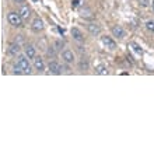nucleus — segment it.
Here are the masks:
<instances>
[{
  "label": "nucleus",
  "mask_w": 154,
  "mask_h": 154,
  "mask_svg": "<svg viewBox=\"0 0 154 154\" xmlns=\"http://www.w3.org/2000/svg\"><path fill=\"white\" fill-rule=\"evenodd\" d=\"M146 28L150 31V32H154V21H147L146 23Z\"/></svg>",
  "instance_id": "obj_18"
},
{
  "label": "nucleus",
  "mask_w": 154,
  "mask_h": 154,
  "mask_svg": "<svg viewBox=\"0 0 154 154\" xmlns=\"http://www.w3.org/2000/svg\"><path fill=\"white\" fill-rule=\"evenodd\" d=\"M34 66H35V69L39 72V73H42L45 70V63H44V59H41V57H34Z\"/></svg>",
  "instance_id": "obj_7"
},
{
  "label": "nucleus",
  "mask_w": 154,
  "mask_h": 154,
  "mask_svg": "<svg viewBox=\"0 0 154 154\" xmlns=\"http://www.w3.org/2000/svg\"><path fill=\"white\" fill-rule=\"evenodd\" d=\"M13 73L14 74H23L24 73V70H23V67H21L18 63H17V65H14V67H13Z\"/></svg>",
  "instance_id": "obj_16"
},
{
  "label": "nucleus",
  "mask_w": 154,
  "mask_h": 154,
  "mask_svg": "<svg viewBox=\"0 0 154 154\" xmlns=\"http://www.w3.org/2000/svg\"><path fill=\"white\" fill-rule=\"evenodd\" d=\"M7 20L8 23L13 25V27H17V28H20V27H23V17H21V14L18 13H8V16H7Z\"/></svg>",
  "instance_id": "obj_1"
},
{
  "label": "nucleus",
  "mask_w": 154,
  "mask_h": 154,
  "mask_svg": "<svg viewBox=\"0 0 154 154\" xmlns=\"http://www.w3.org/2000/svg\"><path fill=\"white\" fill-rule=\"evenodd\" d=\"M111 31H112V34H114V37L119 38V39H122V38H125V29L122 28L121 25H114Z\"/></svg>",
  "instance_id": "obj_4"
},
{
  "label": "nucleus",
  "mask_w": 154,
  "mask_h": 154,
  "mask_svg": "<svg viewBox=\"0 0 154 154\" xmlns=\"http://www.w3.org/2000/svg\"><path fill=\"white\" fill-rule=\"evenodd\" d=\"M87 29H88L90 34H93V35H98V34L101 32V28H100V25H97V24H88L87 25Z\"/></svg>",
  "instance_id": "obj_12"
},
{
  "label": "nucleus",
  "mask_w": 154,
  "mask_h": 154,
  "mask_svg": "<svg viewBox=\"0 0 154 154\" xmlns=\"http://www.w3.org/2000/svg\"><path fill=\"white\" fill-rule=\"evenodd\" d=\"M20 52V45L17 44H11L10 45V48H8V53H10V55H13V56H16L17 53Z\"/></svg>",
  "instance_id": "obj_14"
},
{
  "label": "nucleus",
  "mask_w": 154,
  "mask_h": 154,
  "mask_svg": "<svg viewBox=\"0 0 154 154\" xmlns=\"http://www.w3.org/2000/svg\"><path fill=\"white\" fill-rule=\"evenodd\" d=\"M132 46H133V49H134V51H136V52H137V53H142V52H143V51H142V48H140L139 45H136V44H132Z\"/></svg>",
  "instance_id": "obj_20"
},
{
  "label": "nucleus",
  "mask_w": 154,
  "mask_h": 154,
  "mask_svg": "<svg viewBox=\"0 0 154 154\" xmlns=\"http://www.w3.org/2000/svg\"><path fill=\"white\" fill-rule=\"evenodd\" d=\"M17 63L23 67V70H24V74H29L32 70H31V65H29L28 62V57L25 56H18V60H17Z\"/></svg>",
  "instance_id": "obj_2"
},
{
  "label": "nucleus",
  "mask_w": 154,
  "mask_h": 154,
  "mask_svg": "<svg viewBox=\"0 0 154 154\" xmlns=\"http://www.w3.org/2000/svg\"><path fill=\"white\" fill-rule=\"evenodd\" d=\"M46 55H48V56H55V55H56V48H55V46H49V48L46 49Z\"/></svg>",
  "instance_id": "obj_17"
},
{
  "label": "nucleus",
  "mask_w": 154,
  "mask_h": 154,
  "mask_svg": "<svg viewBox=\"0 0 154 154\" xmlns=\"http://www.w3.org/2000/svg\"><path fill=\"white\" fill-rule=\"evenodd\" d=\"M20 14L23 17V20H28L29 17H31V10L28 8V6H21Z\"/></svg>",
  "instance_id": "obj_11"
},
{
  "label": "nucleus",
  "mask_w": 154,
  "mask_h": 154,
  "mask_svg": "<svg viewBox=\"0 0 154 154\" xmlns=\"http://www.w3.org/2000/svg\"><path fill=\"white\" fill-rule=\"evenodd\" d=\"M63 46H65V44H63L60 39H57L56 42H55V48H56V49H62Z\"/></svg>",
  "instance_id": "obj_19"
},
{
  "label": "nucleus",
  "mask_w": 154,
  "mask_h": 154,
  "mask_svg": "<svg viewBox=\"0 0 154 154\" xmlns=\"http://www.w3.org/2000/svg\"><path fill=\"white\" fill-rule=\"evenodd\" d=\"M101 41H102V44L105 45V48H108L109 49V51H114L115 48H116V42H115L114 39H112V38L111 37H102L101 38Z\"/></svg>",
  "instance_id": "obj_3"
},
{
  "label": "nucleus",
  "mask_w": 154,
  "mask_h": 154,
  "mask_svg": "<svg viewBox=\"0 0 154 154\" xmlns=\"http://www.w3.org/2000/svg\"><path fill=\"white\" fill-rule=\"evenodd\" d=\"M49 72L52 74H60L62 73V66L57 62H51L49 63Z\"/></svg>",
  "instance_id": "obj_6"
},
{
  "label": "nucleus",
  "mask_w": 154,
  "mask_h": 154,
  "mask_svg": "<svg viewBox=\"0 0 154 154\" xmlns=\"http://www.w3.org/2000/svg\"><path fill=\"white\" fill-rule=\"evenodd\" d=\"M62 57H63V60H65L66 63H73L74 62V55L72 51H69V49H65V51H63Z\"/></svg>",
  "instance_id": "obj_5"
},
{
  "label": "nucleus",
  "mask_w": 154,
  "mask_h": 154,
  "mask_svg": "<svg viewBox=\"0 0 154 154\" xmlns=\"http://www.w3.org/2000/svg\"><path fill=\"white\" fill-rule=\"evenodd\" d=\"M139 4L143 6V7H146L147 4H149V0H139Z\"/></svg>",
  "instance_id": "obj_21"
},
{
  "label": "nucleus",
  "mask_w": 154,
  "mask_h": 154,
  "mask_svg": "<svg viewBox=\"0 0 154 154\" xmlns=\"http://www.w3.org/2000/svg\"><path fill=\"white\" fill-rule=\"evenodd\" d=\"M16 3H24V0H14Z\"/></svg>",
  "instance_id": "obj_23"
},
{
  "label": "nucleus",
  "mask_w": 154,
  "mask_h": 154,
  "mask_svg": "<svg viewBox=\"0 0 154 154\" xmlns=\"http://www.w3.org/2000/svg\"><path fill=\"white\" fill-rule=\"evenodd\" d=\"M32 29L35 31V32H39V31H42V29H44V21L41 20L39 17H38V18H35V20L32 21Z\"/></svg>",
  "instance_id": "obj_8"
},
{
  "label": "nucleus",
  "mask_w": 154,
  "mask_h": 154,
  "mask_svg": "<svg viewBox=\"0 0 154 154\" xmlns=\"http://www.w3.org/2000/svg\"><path fill=\"white\" fill-rule=\"evenodd\" d=\"M151 7H153V11H154V0L151 2Z\"/></svg>",
  "instance_id": "obj_24"
},
{
  "label": "nucleus",
  "mask_w": 154,
  "mask_h": 154,
  "mask_svg": "<svg viewBox=\"0 0 154 154\" xmlns=\"http://www.w3.org/2000/svg\"><path fill=\"white\" fill-rule=\"evenodd\" d=\"M35 55H37L35 48H34L32 45H27V46H25V56L28 57V59H34Z\"/></svg>",
  "instance_id": "obj_10"
},
{
  "label": "nucleus",
  "mask_w": 154,
  "mask_h": 154,
  "mask_svg": "<svg viewBox=\"0 0 154 154\" xmlns=\"http://www.w3.org/2000/svg\"><path fill=\"white\" fill-rule=\"evenodd\" d=\"M95 73L100 74V76H106L108 74V69H106L105 65H98L95 67Z\"/></svg>",
  "instance_id": "obj_13"
},
{
  "label": "nucleus",
  "mask_w": 154,
  "mask_h": 154,
  "mask_svg": "<svg viewBox=\"0 0 154 154\" xmlns=\"http://www.w3.org/2000/svg\"><path fill=\"white\" fill-rule=\"evenodd\" d=\"M79 67H80V70H88L90 65H88V62H87V59H80V62H79Z\"/></svg>",
  "instance_id": "obj_15"
},
{
  "label": "nucleus",
  "mask_w": 154,
  "mask_h": 154,
  "mask_svg": "<svg viewBox=\"0 0 154 154\" xmlns=\"http://www.w3.org/2000/svg\"><path fill=\"white\" fill-rule=\"evenodd\" d=\"M72 37H73V39H76L77 42H83V41H84L83 32H81L79 28H72Z\"/></svg>",
  "instance_id": "obj_9"
},
{
  "label": "nucleus",
  "mask_w": 154,
  "mask_h": 154,
  "mask_svg": "<svg viewBox=\"0 0 154 154\" xmlns=\"http://www.w3.org/2000/svg\"><path fill=\"white\" fill-rule=\"evenodd\" d=\"M73 7H77V6H79V0H73Z\"/></svg>",
  "instance_id": "obj_22"
}]
</instances>
